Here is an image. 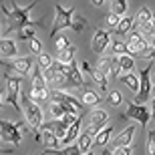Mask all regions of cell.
I'll return each mask as SVG.
<instances>
[{"instance_id":"6da1fadb","label":"cell","mask_w":155,"mask_h":155,"mask_svg":"<svg viewBox=\"0 0 155 155\" xmlns=\"http://www.w3.org/2000/svg\"><path fill=\"white\" fill-rule=\"evenodd\" d=\"M38 4V0H32L28 6H18L14 4V2H0V10L6 14V18L10 20V30L16 28V30H22V28H36V26H40V22H36V20H32L30 18V12H32V8Z\"/></svg>"},{"instance_id":"7a4b0ae2","label":"cell","mask_w":155,"mask_h":155,"mask_svg":"<svg viewBox=\"0 0 155 155\" xmlns=\"http://www.w3.org/2000/svg\"><path fill=\"white\" fill-rule=\"evenodd\" d=\"M85 26H87V18L81 16L75 8H64L61 4H54V20H52V28H51L52 38L63 28H71L75 32H81Z\"/></svg>"},{"instance_id":"3957f363","label":"cell","mask_w":155,"mask_h":155,"mask_svg":"<svg viewBox=\"0 0 155 155\" xmlns=\"http://www.w3.org/2000/svg\"><path fill=\"white\" fill-rule=\"evenodd\" d=\"M20 105H22V113H24V119H26L28 129L35 131V139H36V141H42V139H40V127H42L45 117H42L40 107L28 97V95H26V93L20 95Z\"/></svg>"},{"instance_id":"277c9868","label":"cell","mask_w":155,"mask_h":155,"mask_svg":"<svg viewBox=\"0 0 155 155\" xmlns=\"http://www.w3.org/2000/svg\"><path fill=\"white\" fill-rule=\"evenodd\" d=\"M51 103L63 105L64 111L71 113V115H79L81 111H83V103H81L79 99L73 97V95H69V93L61 91V89H54V91L51 93Z\"/></svg>"},{"instance_id":"5b68a950","label":"cell","mask_w":155,"mask_h":155,"mask_svg":"<svg viewBox=\"0 0 155 155\" xmlns=\"http://www.w3.org/2000/svg\"><path fill=\"white\" fill-rule=\"evenodd\" d=\"M20 87H22V77H10L6 75V101L14 107V111L20 113Z\"/></svg>"},{"instance_id":"8992f818","label":"cell","mask_w":155,"mask_h":155,"mask_svg":"<svg viewBox=\"0 0 155 155\" xmlns=\"http://www.w3.org/2000/svg\"><path fill=\"white\" fill-rule=\"evenodd\" d=\"M151 51L149 46V40L145 38V35L141 30H133L131 35H129V40H127V54H147Z\"/></svg>"},{"instance_id":"52a82bcc","label":"cell","mask_w":155,"mask_h":155,"mask_svg":"<svg viewBox=\"0 0 155 155\" xmlns=\"http://www.w3.org/2000/svg\"><path fill=\"white\" fill-rule=\"evenodd\" d=\"M151 67H153V64L149 63L141 73H139V93L135 95V101H133V103L143 105L145 101L149 99L151 89H153V83H151Z\"/></svg>"},{"instance_id":"ba28073f","label":"cell","mask_w":155,"mask_h":155,"mask_svg":"<svg viewBox=\"0 0 155 155\" xmlns=\"http://www.w3.org/2000/svg\"><path fill=\"white\" fill-rule=\"evenodd\" d=\"M0 64L8 71H14L18 75H26V73H32V67H35V58L32 57H18V58H0Z\"/></svg>"},{"instance_id":"9c48e42d","label":"cell","mask_w":155,"mask_h":155,"mask_svg":"<svg viewBox=\"0 0 155 155\" xmlns=\"http://www.w3.org/2000/svg\"><path fill=\"white\" fill-rule=\"evenodd\" d=\"M0 139L6 141V143L10 145H18L20 143V127L18 123H10V121L6 119H0Z\"/></svg>"},{"instance_id":"30bf717a","label":"cell","mask_w":155,"mask_h":155,"mask_svg":"<svg viewBox=\"0 0 155 155\" xmlns=\"http://www.w3.org/2000/svg\"><path fill=\"white\" fill-rule=\"evenodd\" d=\"M125 117L127 119L137 121L141 127H145L151 121V113H149V109H147V105H137V103H131L129 107H127Z\"/></svg>"},{"instance_id":"8fae6325","label":"cell","mask_w":155,"mask_h":155,"mask_svg":"<svg viewBox=\"0 0 155 155\" xmlns=\"http://www.w3.org/2000/svg\"><path fill=\"white\" fill-rule=\"evenodd\" d=\"M107 46H111V35H109V30L97 28V30H95V36H93V40H91L93 52H95V54H103V52L107 51Z\"/></svg>"},{"instance_id":"7c38bea8","label":"cell","mask_w":155,"mask_h":155,"mask_svg":"<svg viewBox=\"0 0 155 155\" xmlns=\"http://www.w3.org/2000/svg\"><path fill=\"white\" fill-rule=\"evenodd\" d=\"M40 139H42L46 149H58L61 147V141H58L57 133H54V123H42V127H40Z\"/></svg>"},{"instance_id":"4fadbf2b","label":"cell","mask_w":155,"mask_h":155,"mask_svg":"<svg viewBox=\"0 0 155 155\" xmlns=\"http://www.w3.org/2000/svg\"><path fill=\"white\" fill-rule=\"evenodd\" d=\"M101 73H105L107 77H119V57H115V54H111V57H103L101 61H99V67H97Z\"/></svg>"},{"instance_id":"5bb4252c","label":"cell","mask_w":155,"mask_h":155,"mask_svg":"<svg viewBox=\"0 0 155 155\" xmlns=\"http://www.w3.org/2000/svg\"><path fill=\"white\" fill-rule=\"evenodd\" d=\"M109 115H107V111L103 109H93L91 115H89V125H95L97 129H103V127H107L109 123Z\"/></svg>"},{"instance_id":"9a60e30c","label":"cell","mask_w":155,"mask_h":155,"mask_svg":"<svg viewBox=\"0 0 155 155\" xmlns=\"http://www.w3.org/2000/svg\"><path fill=\"white\" fill-rule=\"evenodd\" d=\"M135 129H137L135 125L125 127V129L115 137V147H127V145H131V139H133V135H135Z\"/></svg>"},{"instance_id":"2e32d148","label":"cell","mask_w":155,"mask_h":155,"mask_svg":"<svg viewBox=\"0 0 155 155\" xmlns=\"http://www.w3.org/2000/svg\"><path fill=\"white\" fill-rule=\"evenodd\" d=\"M117 79L123 83V85L127 87V89H131L135 95L139 93V77L135 75V73H119V77Z\"/></svg>"},{"instance_id":"e0dca14e","label":"cell","mask_w":155,"mask_h":155,"mask_svg":"<svg viewBox=\"0 0 155 155\" xmlns=\"http://www.w3.org/2000/svg\"><path fill=\"white\" fill-rule=\"evenodd\" d=\"M0 54H2V57H10V58L18 54L16 42H14L10 36H6V38H0Z\"/></svg>"},{"instance_id":"ac0fdd59","label":"cell","mask_w":155,"mask_h":155,"mask_svg":"<svg viewBox=\"0 0 155 155\" xmlns=\"http://www.w3.org/2000/svg\"><path fill=\"white\" fill-rule=\"evenodd\" d=\"M151 18H153V12L147 8V6H141L137 10V14H135V26H139V28H143V26H147V24L151 22Z\"/></svg>"},{"instance_id":"d6986e66","label":"cell","mask_w":155,"mask_h":155,"mask_svg":"<svg viewBox=\"0 0 155 155\" xmlns=\"http://www.w3.org/2000/svg\"><path fill=\"white\" fill-rule=\"evenodd\" d=\"M79 91H81V103L83 105H101V97H99L93 89L83 87V89H79Z\"/></svg>"},{"instance_id":"ffe728a7","label":"cell","mask_w":155,"mask_h":155,"mask_svg":"<svg viewBox=\"0 0 155 155\" xmlns=\"http://www.w3.org/2000/svg\"><path fill=\"white\" fill-rule=\"evenodd\" d=\"M111 135H113V125H107V127H103L101 131L95 135V139H93V145H99V147H105V145L111 141Z\"/></svg>"},{"instance_id":"44dd1931","label":"cell","mask_w":155,"mask_h":155,"mask_svg":"<svg viewBox=\"0 0 155 155\" xmlns=\"http://www.w3.org/2000/svg\"><path fill=\"white\" fill-rule=\"evenodd\" d=\"M75 54H77V46H75V45H71L69 48H64V51H58L57 63H63V64L75 63Z\"/></svg>"},{"instance_id":"7402d4cb","label":"cell","mask_w":155,"mask_h":155,"mask_svg":"<svg viewBox=\"0 0 155 155\" xmlns=\"http://www.w3.org/2000/svg\"><path fill=\"white\" fill-rule=\"evenodd\" d=\"M133 26H135V20H133L131 16H123V18L119 20V24L115 26V30H113V32H115L117 36H123V35H127V32H129Z\"/></svg>"},{"instance_id":"603a6c76","label":"cell","mask_w":155,"mask_h":155,"mask_svg":"<svg viewBox=\"0 0 155 155\" xmlns=\"http://www.w3.org/2000/svg\"><path fill=\"white\" fill-rule=\"evenodd\" d=\"M79 135H81V121H77L75 125H71L69 127V131H67V135H64V139H61V145H71L75 139H79Z\"/></svg>"},{"instance_id":"cb8c5ba5","label":"cell","mask_w":155,"mask_h":155,"mask_svg":"<svg viewBox=\"0 0 155 155\" xmlns=\"http://www.w3.org/2000/svg\"><path fill=\"white\" fill-rule=\"evenodd\" d=\"M32 89H48V83H46L40 67H35V69H32Z\"/></svg>"},{"instance_id":"d4e9b609","label":"cell","mask_w":155,"mask_h":155,"mask_svg":"<svg viewBox=\"0 0 155 155\" xmlns=\"http://www.w3.org/2000/svg\"><path fill=\"white\" fill-rule=\"evenodd\" d=\"M28 97L32 99L36 105H40V103H45V101L51 99V93H48V89H30Z\"/></svg>"},{"instance_id":"484cf974","label":"cell","mask_w":155,"mask_h":155,"mask_svg":"<svg viewBox=\"0 0 155 155\" xmlns=\"http://www.w3.org/2000/svg\"><path fill=\"white\" fill-rule=\"evenodd\" d=\"M77 145H79L81 153H87V151H91V145H93V135H89L87 131H83L77 139Z\"/></svg>"},{"instance_id":"4316f807","label":"cell","mask_w":155,"mask_h":155,"mask_svg":"<svg viewBox=\"0 0 155 155\" xmlns=\"http://www.w3.org/2000/svg\"><path fill=\"white\" fill-rule=\"evenodd\" d=\"M91 81H95V83H97V87H99L103 93H109V91H107V75H105V73H101L99 69H93Z\"/></svg>"},{"instance_id":"83f0119b","label":"cell","mask_w":155,"mask_h":155,"mask_svg":"<svg viewBox=\"0 0 155 155\" xmlns=\"http://www.w3.org/2000/svg\"><path fill=\"white\" fill-rule=\"evenodd\" d=\"M133 69H135V61H133L131 54L119 57V71L121 73H133Z\"/></svg>"},{"instance_id":"f1b7e54d","label":"cell","mask_w":155,"mask_h":155,"mask_svg":"<svg viewBox=\"0 0 155 155\" xmlns=\"http://www.w3.org/2000/svg\"><path fill=\"white\" fill-rule=\"evenodd\" d=\"M111 54H115V57H123L127 54V42L123 40H111Z\"/></svg>"},{"instance_id":"f546056e","label":"cell","mask_w":155,"mask_h":155,"mask_svg":"<svg viewBox=\"0 0 155 155\" xmlns=\"http://www.w3.org/2000/svg\"><path fill=\"white\" fill-rule=\"evenodd\" d=\"M107 105H111V107H119V105H123V95H121L117 89H111V91L107 93Z\"/></svg>"},{"instance_id":"4dcf8cb0","label":"cell","mask_w":155,"mask_h":155,"mask_svg":"<svg viewBox=\"0 0 155 155\" xmlns=\"http://www.w3.org/2000/svg\"><path fill=\"white\" fill-rule=\"evenodd\" d=\"M111 8H113V14H117V16L123 18V14L127 12V0H113L111 2Z\"/></svg>"},{"instance_id":"1f68e13d","label":"cell","mask_w":155,"mask_h":155,"mask_svg":"<svg viewBox=\"0 0 155 155\" xmlns=\"http://www.w3.org/2000/svg\"><path fill=\"white\" fill-rule=\"evenodd\" d=\"M36 61H38V67L42 71H46V69H51L52 64H54V61H52V57L51 54H48V52H40L38 54V58H36Z\"/></svg>"},{"instance_id":"d6a6232c","label":"cell","mask_w":155,"mask_h":155,"mask_svg":"<svg viewBox=\"0 0 155 155\" xmlns=\"http://www.w3.org/2000/svg\"><path fill=\"white\" fill-rule=\"evenodd\" d=\"M57 155H83V153H81L77 143H71V145H67V147H63V149H58Z\"/></svg>"},{"instance_id":"836d02e7","label":"cell","mask_w":155,"mask_h":155,"mask_svg":"<svg viewBox=\"0 0 155 155\" xmlns=\"http://www.w3.org/2000/svg\"><path fill=\"white\" fill-rule=\"evenodd\" d=\"M51 113H52V117L54 119H63L64 115H67V111H64V107L63 105H58V103H51Z\"/></svg>"},{"instance_id":"e575fe53","label":"cell","mask_w":155,"mask_h":155,"mask_svg":"<svg viewBox=\"0 0 155 155\" xmlns=\"http://www.w3.org/2000/svg\"><path fill=\"white\" fill-rule=\"evenodd\" d=\"M54 46H57V51H64V48L71 46V40L67 38V36L58 35V36H54Z\"/></svg>"},{"instance_id":"d590c367","label":"cell","mask_w":155,"mask_h":155,"mask_svg":"<svg viewBox=\"0 0 155 155\" xmlns=\"http://www.w3.org/2000/svg\"><path fill=\"white\" fill-rule=\"evenodd\" d=\"M28 48H30V52H32V54H36V57H38L40 52H42V42H40L38 38H32V40H28Z\"/></svg>"},{"instance_id":"8d00e7d4","label":"cell","mask_w":155,"mask_h":155,"mask_svg":"<svg viewBox=\"0 0 155 155\" xmlns=\"http://www.w3.org/2000/svg\"><path fill=\"white\" fill-rule=\"evenodd\" d=\"M67 131H69V127L64 125L63 121H57V123H54V133H57L58 141H61V139H64V135H67Z\"/></svg>"},{"instance_id":"74e56055","label":"cell","mask_w":155,"mask_h":155,"mask_svg":"<svg viewBox=\"0 0 155 155\" xmlns=\"http://www.w3.org/2000/svg\"><path fill=\"white\" fill-rule=\"evenodd\" d=\"M18 40H32L35 38V28H22L16 32Z\"/></svg>"},{"instance_id":"f35d334b","label":"cell","mask_w":155,"mask_h":155,"mask_svg":"<svg viewBox=\"0 0 155 155\" xmlns=\"http://www.w3.org/2000/svg\"><path fill=\"white\" fill-rule=\"evenodd\" d=\"M119 20H121V16H117V14H107V18H105V22H107V28H111V30H115V26L119 24Z\"/></svg>"},{"instance_id":"ab89813d","label":"cell","mask_w":155,"mask_h":155,"mask_svg":"<svg viewBox=\"0 0 155 155\" xmlns=\"http://www.w3.org/2000/svg\"><path fill=\"white\" fill-rule=\"evenodd\" d=\"M147 153L155 155V131L147 133Z\"/></svg>"},{"instance_id":"60d3db41","label":"cell","mask_w":155,"mask_h":155,"mask_svg":"<svg viewBox=\"0 0 155 155\" xmlns=\"http://www.w3.org/2000/svg\"><path fill=\"white\" fill-rule=\"evenodd\" d=\"M58 121H63L67 127H71V125H75L77 121H81V117H79V115H71V113H67L63 119H58Z\"/></svg>"},{"instance_id":"b9f144b4","label":"cell","mask_w":155,"mask_h":155,"mask_svg":"<svg viewBox=\"0 0 155 155\" xmlns=\"http://www.w3.org/2000/svg\"><path fill=\"white\" fill-rule=\"evenodd\" d=\"M131 153H133L131 145H127V147H115L109 155H131Z\"/></svg>"},{"instance_id":"7bdbcfd3","label":"cell","mask_w":155,"mask_h":155,"mask_svg":"<svg viewBox=\"0 0 155 155\" xmlns=\"http://www.w3.org/2000/svg\"><path fill=\"white\" fill-rule=\"evenodd\" d=\"M141 32H143V35H145V32H149L151 36H155V14H153V18H151V22L141 28Z\"/></svg>"},{"instance_id":"ee69618b","label":"cell","mask_w":155,"mask_h":155,"mask_svg":"<svg viewBox=\"0 0 155 155\" xmlns=\"http://www.w3.org/2000/svg\"><path fill=\"white\" fill-rule=\"evenodd\" d=\"M93 69H95V67H91V64H89V63H85V61H83V63H81V71H83V73H85V75H89V77H91Z\"/></svg>"},{"instance_id":"f6af8a7d","label":"cell","mask_w":155,"mask_h":155,"mask_svg":"<svg viewBox=\"0 0 155 155\" xmlns=\"http://www.w3.org/2000/svg\"><path fill=\"white\" fill-rule=\"evenodd\" d=\"M151 119L155 121V99L151 101Z\"/></svg>"},{"instance_id":"bcb514c9","label":"cell","mask_w":155,"mask_h":155,"mask_svg":"<svg viewBox=\"0 0 155 155\" xmlns=\"http://www.w3.org/2000/svg\"><path fill=\"white\" fill-rule=\"evenodd\" d=\"M103 2L105 0H91V4H95V6H103Z\"/></svg>"},{"instance_id":"7dc6e473","label":"cell","mask_w":155,"mask_h":155,"mask_svg":"<svg viewBox=\"0 0 155 155\" xmlns=\"http://www.w3.org/2000/svg\"><path fill=\"white\" fill-rule=\"evenodd\" d=\"M149 46H151V51H155V36L149 40Z\"/></svg>"},{"instance_id":"c3c4849f","label":"cell","mask_w":155,"mask_h":155,"mask_svg":"<svg viewBox=\"0 0 155 155\" xmlns=\"http://www.w3.org/2000/svg\"><path fill=\"white\" fill-rule=\"evenodd\" d=\"M0 107H4V103H2V91H0Z\"/></svg>"},{"instance_id":"681fc988","label":"cell","mask_w":155,"mask_h":155,"mask_svg":"<svg viewBox=\"0 0 155 155\" xmlns=\"http://www.w3.org/2000/svg\"><path fill=\"white\" fill-rule=\"evenodd\" d=\"M0 153H8V149H2V147H0Z\"/></svg>"},{"instance_id":"f907efd6","label":"cell","mask_w":155,"mask_h":155,"mask_svg":"<svg viewBox=\"0 0 155 155\" xmlns=\"http://www.w3.org/2000/svg\"><path fill=\"white\" fill-rule=\"evenodd\" d=\"M83 155H95V153H93V151H87V153H83Z\"/></svg>"},{"instance_id":"816d5d0a","label":"cell","mask_w":155,"mask_h":155,"mask_svg":"<svg viewBox=\"0 0 155 155\" xmlns=\"http://www.w3.org/2000/svg\"><path fill=\"white\" fill-rule=\"evenodd\" d=\"M38 155H46V153H38Z\"/></svg>"},{"instance_id":"f5cc1de1","label":"cell","mask_w":155,"mask_h":155,"mask_svg":"<svg viewBox=\"0 0 155 155\" xmlns=\"http://www.w3.org/2000/svg\"><path fill=\"white\" fill-rule=\"evenodd\" d=\"M0 35H2V28H0Z\"/></svg>"},{"instance_id":"db71d44e","label":"cell","mask_w":155,"mask_h":155,"mask_svg":"<svg viewBox=\"0 0 155 155\" xmlns=\"http://www.w3.org/2000/svg\"><path fill=\"white\" fill-rule=\"evenodd\" d=\"M153 85H155V81H153Z\"/></svg>"},{"instance_id":"11a10c76","label":"cell","mask_w":155,"mask_h":155,"mask_svg":"<svg viewBox=\"0 0 155 155\" xmlns=\"http://www.w3.org/2000/svg\"><path fill=\"white\" fill-rule=\"evenodd\" d=\"M111 2H113V0H111Z\"/></svg>"}]
</instances>
